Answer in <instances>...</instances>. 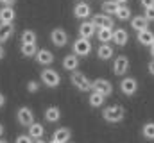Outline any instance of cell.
Returning <instances> with one entry per match:
<instances>
[{
    "label": "cell",
    "instance_id": "7a4b0ae2",
    "mask_svg": "<svg viewBox=\"0 0 154 143\" xmlns=\"http://www.w3.org/2000/svg\"><path fill=\"white\" fill-rule=\"evenodd\" d=\"M70 82L74 84V88H77L79 91H91V81L84 73H81V72H77V70L72 72Z\"/></svg>",
    "mask_w": 154,
    "mask_h": 143
},
{
    "label": "cell",
    "instance_id": "ee69618b",
    "mask_svg": "<svg viewBox=\"0 0 154 143\" xmlns=\"http://www.w3.org/2000/svg\"><path fill=\"white\" fill-rule=\"evenodd\" d=\"M50 143H57V141H54V140H52V141H50Z\"/></svg>",
    "mask_w": 154,
    "mask_h": 143
},
{
    "label": "cell",
    "instance_id": "4dcf8cb0",
    "mask_svg": "<svg viewBox=\"0 0 154 143\" xmlns=\"http://www.w3.org/2000/svg\"><path fill=\"white\" fill-rule=\"evenodd\" d=\"M38 90H39L38 81H29V82H27V91H29V93H36Z\"/></svg>",
    "mask_w": 154,
    "mask_h": 143
},
{
    "label": "cell",
    "instance_id": "836d02e7",
    "mask_svg": "<svg viewBox=\"0 0 154 143\" xmlns=\"http://www.w3.org/2000/svg\"><path fill=\"white\" fill-rule=\"evenodd\" d=\"M142 7L143 9H149V7H154V0H140Z\"/></svg>",
    "mask_w": 154,
    "mask_h": 143
},
{
    "label": "cell",
    "instance_id": "1f68e13d",
    "mask_svg": "<svg viewBox=\"0 0 154 143\" xmlns=\"http://www.w3.org/2000/svg\"><path fill=\"white\" fill-rule=\"evenodd\" d=\"M14 143H34V140H32L29 134H22V136H18V138L14 140Z\"/></svg>",
    "mask_w": 154,
    "mask_h": 143
},
{
    "label": "cell",
    "instance_id": "8fae6325",
    "mask_svg": "<svg viewBox=\"0 0 154 143\" xmlns=\"http://www.w3.org/2000/svg\"><path fill=\"white\" fill-rule=\"evenodd\" d=\"M52 140L57 141V143H70V140H72V131L68 127H59V129L54 131Z\"/></svg>",
    "mask_w": 154,
    "mask_h": 143
},
{
    "label": "cell",
    "instance_id": "8d00e7d4",
    "mask_svg": "<svg viewBox=\"0 0 154 143\" xmlns=\"http://www.w3.org/2000/svg\"><path fill=\"white\" fill-rule=\"evenodd\" d=\"M5 104V97H4V93H0V107H4Z\"/></svg>",
    "mask_w": 154,
    "mask_h": 143
},
{
    "label": "cell",
    "instance_id": "52a82bcc",
    "mask_svg": "<svg viewBox=\"0 0 154 143\" xmlns=\"http://www.w3.org/2000/svg\"><path fill=\"white\" fill-rule=\"evenodd\" d=\"M129 66H131L129 57L127 56H118L115 61H113V73L118 75V77H122V75H125L129 72Z\"/></svg>",
    "mask_w": 154,
    "mask_h": 143
},
{
    "label": "cell",
    "instance_id": "e0dca14e",
    "mask_svg": "<svg viewBox=\"0 0 154 143\" xmlns=\"http://www.w3.org/2000/svg\"><path fill=\"white\" fill-rule=\"evenodd\" d=\"M127 41H129V34H127V31L125 29H115L113 31V43L118 45V47H125L127 45Z\"/></svg>",
    "mask_w": 154,
    "mask_h": 143
},
{
    "label": "cell",
    "instance_id": "30bf717a",
    "mask_svg": "<svg viewBox=\"0 0 154 143\" xmlns=\"http://www.w3.org/2000/svg\"><path fill=\"white\" fill-rule=\"evenodd\" d=\"M91 22H93V25H95L97 29H100V27H111V29H113V23H115L113 18H111V14H106V13L93 14Z\"/></svg>",
    "mask_w": 154,
    "mask_h": 143
},
{
    "label": "cell",
    "instance_id": "5bb4252c",
    "mask_svg": "<svg viewBox=\"0 0 154 143\" xmlns=\"http://www.w3.org/2000/svg\"><path fill=\"white\" fill-rule=\"evenodd\" d=\"M36 61H38L41 66H50L54 63V54L47 48H39L38 54H36Z\"/></svg>",
    "mask_w": 154,
    "mask_h": 143
},
{
    "label": "cell",
    "instance_id": "44dd1931",
    "mask_svg": "<svg viewBox=\"0 0 154 143\" xmlns=\"http://www.w3.org/2000/svg\"><path fill=\"white\" fill-rule=\"evenodd\" d=\"M97 57L102 59V61L111 59V57H113V47H111L109 43H102V45H99V48H97Z\"/></svg>",
    "mask_w": 154,
    "mask_h": 143
},
{
    "label": "cell",
    "instance_id": "9c48e42d",
    "mask_svg": "<svg viewBox=\"0 0 154 143\" xmlns=\"http://www.w3.org/2000/svg\"><path fill=\"white\" fill-rule=\"evenodd\" d=\"M50 41H52V45H56V47H65V45L68 43V34L65 32V29L56 27V29L50 32Z\"/></svg>",
    "mask_w": 154,
    "mask_h": 143
},
{
    "label": "cell",
    "instance_id": "603a6c76",
    "mask_svg": "<svg viewBox=\"0 0 154 143\" xmlns=\"http://www.w3.org/2000/svg\"><path fill=\"white\" fill-rule=\"evenodd\" d=\"M29 136L32 138V140H39V138H43V134H45V129H43V125L39 123V122H34V123H31L29 127Z\"/></svg>",
    "mask_w": 154,
    "mask_h": 143
},
{
    "label": "cell",
    "instance_id": "ffe728a7",
    "mask_svg": "<svg viewBox=\"0 0 154 143\" xmlns=\"http://www.w3.org/2000/svg\"><path fill=\"white\" fill-rule=\"evenodd\" d=\"M59 118H61V109L57 106H50L45 109V120L48 123H56V122H59Z\"/></svg>",
    "mask_w": 154,
    "mask_h": 143
},
{
    "label": "cell",
    "instance_id": "4fadbf2b",
    "mask_svg": "<svg viewBox=\"0 0 154 143\" xmlns=\"http://www.w3.org/2000/svg\"><path fill=\"white\" fill-rule=\"evenodd\" d=\"M74 16L79 18V20H86L88 16H91V7H90V4L79 2L75 7H74Z\"/></svg>",
    "mask_w": 154,
    "mask_h": 143
},
{
    "label": "cell",
    "instance_id": "d6a6232c",
    "mask_svg": "<svg viewBox=\"0 0 154 143\" xmlns=\"http://www.w3.org/2000/svg\"><path fill=\"white\" fill-rule=\"evenodd\" d=\"M145 18L149 20V22H154V7H149V9H145Z\"/></svg>",
    "mask_w": 154,
    "mask_h": 143
},
{
    "label": "cell",
    "instance_id": "6da1fadb",
    "mask_svg": "<svg viewBox=\"0 0 154 143\" xmlns=\"http://www.w3.org/2000/svg\"><path fill=\"white\" fill-rule=\"evenodd\" d=\"M124 114H125V111H124V107L120 106V104H115V106H109V107L102 109V118L108 123H118V122H122Z\"/></svg>",
    "mask_w": 154,
    "mask_h": 143
},
{
    "label": "cell",
    "instance_id": "ba28073f",
    "mask_svg": "<svg viewBox=\"0 0 154 143\" xmlns=\"http://www.w3.org/2000/svg\"><path fill=\"white\" fill-rule=\"evenodd\" d=\"M91 90L102 93L104 97H109V95L113 93V84H111L108 79H95V81L91 82Z\"/></svg>",
    "mask_w": 154,
    "mask_h": 143
},
{
    "label": "cell",
    "instance_id": "3957f363",
    "mask_svg": "<svg viewBox=\"0 0 154 143\" xmlns=\"http://www.w3.org/2000/svg\"><path fill=\"white\" fill-rule=\"evenodd\" d=\"M41 82L47 86V88H57L61 84V75L52 68H45L41 72Z\"/></svg>",
    "mask_w": 154,
    "mask_h": 143
},
{
    "label": "cell",
    "instance_id": "d6986e66",
    "mask_svg": "<svg viewBox=\"0 0 154 143\" xmlns=\"http://www.w3.org/2000/svg\"><path fill=\"white\" fill-rule=\"evenodd\" d=\"M136 39H138L140 45H143V47H151V45L154 43V32L152 31H149V29H143V31L138 32Z\"/></svg>",
    "mask_w": 154,
    "mask_h": 143
},
{
    "label": "cell",
    "instance_id": "484cf974",
    "mask_svg": "<svg viewBox=\"0 0 154 143\" xmlns=\"http://www.w3.org/2000/svg\"><path fill=\"white\" fill-rule=\"evenodd\" d=\"M120 5L122 4H118L116 0H104L102 2V11L106 14H116V11L120 9Z\"/></svg>",
    "mask_w": 154,
    "mask_h": 143
},
{
    "label": "cell",
    "instance_id": "8992f818",
    "mask_svg": "<svg viewBox=\"0 0 154 143\" xmlns=\"http://www.w3.org/2000/svg\"><path fill=\"white\" fill-rule=\"evenodd\" d=\"M120 91L125 95V97H133L136 91H138V82L134 77H124L120 81Z\"/></svg>",
    "mask_w": 154,
    "mask_h": 143
},
{
    "label": "cell",
    "instance_id": "d4e9b609",
    "mask_svg": "<svg viewBox=\"0 0 154 143\" xmlns=\"http://www.w3.org/2000/svg\"><path fill=\"white\" fill-rule=\"evenodd\" d=\"M104 99H106V97H104L102 93H99V91L91 90L88 102H90V106H91V107H102V104H104Z\"/></svg>",
    "mask_w": 154,
    "mask_h": 143
},
{
    "label": "cell",
    "instance_id": "7c38bea8",
    "mask_svg": "<svg viewBox=\"0 0 154 143\" xmlns=\"http://www.w3.org/2000/svg\"><path fill=\"white\" fill-rule=\"evenodd\" d=\"M93 34H97V27L93 25V22H82L79 25V36L81 38H86V39H91Z\"/></svg>",
    "mask_w": 154,
    "mask_h": 143
},
{
    "label": "cell",
    "instance_id": "7402d4cb",
    "mask_svg": "<svg viewBox=\"0 0 154 143\" xmlns=\"http://www.w3.org/2000/svg\"><path fill=\"white\" fill-rule=\"evenodd\" d=\"M97 38L100 43H111L113 41V29L111 27H100L97 29Z\"/></svg>",
    "mask_w": 154,
    "mask_h": 143
},
{
    "label": "cell",
    "instance_id": "4316f807",
    "mask_svg": "<svg viewBox=\"0 0 154 143\" xmlns=\"http://www.w3.org/2000/svg\"><path fill=\"white\" fill-rule=\"evenodd\" d=\"M36 54H38V45L36 43H22V56L36 57Z\"/></svg>",
    "mask_w": 154,
    "mask_h": 143
},
{
    "label": "cell",
    "instance_id": "f6af8a7d",
    "mask_svg": "<svg viewBox=\"0 0 154 143\" xmlns=\"http://www.w3.org/2000/svg\"><path fill=\"white\" fill-rule=\"evenodd\" d=\"M102 2H104V0H102Z\"/></svg>",
    "mask_w": 154,
    "mask_h": 143
},
{
    "label": "cell",
    "instance_id": "83f0119b",
    "mask_svg": "<svg viewBox=\"0 0 154 143\" xmlns=\"http://www.w3.org/2000/svg\"><path fill=\"white\" fill-rule=\"evenodd\" d=\"M142 136L145 138V140H154V122H147V123H143V127H142Z\"/></svg>",
    "mask_w": 154,
    "mask_h": 143
},
{
    "label": "cell",
    "instance_id": "9a60e30c",
    "mask_svg": "<svg viewBox=\"0 0 154 143\" xmlns=\"http://www.w3.org/2000/svg\"><path fill=\"white\" fill-rule=\"evenodd\" d=\"M16 16V11L13 9V5H2L0 9V22L2 23H13Z\"/></svg>",
    "mask_w": 154,
    "mask_h": 143
},
{
    "label": "cell",
    "instance_id": "74e56055",
    "mask_svg": "<svg viewBox=\"0 0 154 143\" xmlns=\"http://www.w3.org/2000/svg\"><path fill=\"white\" fill-rule=\"evenodd\" d=\"M4 56H5V50H4V47H2V43H0V59H4Z\"/></svg>",
    "mask_w": 154,
    "mask_h": 143
},
{
    "label": "cell",
    "instance_id": "60d3db41",
    "mask_svg": "<svg viewBox=\"0 0 154 143\" xmlns=\"http://www.w3.org/2000/svg\"><path fill=\"white\" fill-rule=\"evenodd\" d=\"M34 143H45V141H43V138H39V140H34Z\"/></svg>",
    "mask_w": 154,
    "mask_h": 143
},
{
    "label": "cell",
    "instance_id": "ac0fdd59",
    "mask_svg": "<svg viewBox=\"0 0 154 143\" xmlns=\"http://www.w3.org/2000/svg\"><path fill=\"white\" fill-rule=\"evenodd\" d=\"M63 68L68 72H75L79 68V56L77 54H68L63 59Z\"/></svg>",
    "mask_w": 154,
    "mask_h": 143
},
{
    "label": "cell",
    "instance_id": "ab89813d",
    "mask_svg": "<svg viewBox=\"0 0 154 143\" xmlns=\"http://www.w3.org/2000/svg\"><path fill=\"white\" fill-rule=\"evenodd\" d=\"M149 48H151V56H152V57H154V43H152V45H151V47H149Z\"/></svg>",
    "mask_w": 154,
    "mask_h": 143
},
{
    "label": "cell",
    "instance_id": "f546056e",
    "mask_svg": "<svg viewBox=\"0 0 154 143\" xmlns=\"http://www.w3.org/2000/svg\"><path fill=\"white\" fill-rule=\"evenodd\" d=\"M38 41V36L34 31H31V29H25L23 32H22V43H36Z\"/></svg>",
    "mask_w": 154,
    "mask_h": 143
},
{
    "label": "cell",
    "instance_id": "5b68a950",
    "mask_svg": "<svg viewBox=\"0 0 154 143\" xmlns=\"http://www.w3.org/2000/svg\"><path fill=\"white\" fill-rule=\"evenodd\" d=\"M16 120H18V123L22 127H29L31 123H34V113H32V109L27 106L20 107L18 113H16Z\"/></svg>",
    "mask_w": 154,
    "mask_h": 143
},
{
    "label": "cell",
    "instance_id": "7bdbcfd3",
    "mask_svg": "<svg viewBox=\"0 0 154 143\" xmlns=\"http://www.w3.org/2000/svg\"><path fill=\"white\" fill-rule=\"evenodd\" d=\"M0 143H9V141H7V140H2V138H0Z\"/></svg>",
    "mask_w": 154,
    "mask_h": 143
},
{
    "label": "cell",
    "instance_id": "2e32d148",
    "mask_svg": "<svg viewBox=\"0 0 154 143\" xmlns=\"http://www.w3.org/2000/svg\"><path fill=\"white\" fill-rule=\"evenodd\" d=\"M131 27L134 31H143V29H149V20L145 18V14H136L131 18Z\"/></svg>",
    "mask_w": 154,
    "mask_h": 143
},
{
    "label": "cell",
    "instance_id": "b9f144b4",
    "mask_svg": "<svg viewBox=\"0 0 154 143\" xmlns=\"http://www.w3.org/2000/svg\"><path fill=\"white\" fill-rule=\"evenodd\" d=\"M118 4H125V2H129V0H116Z\"/></svg>",
    "mask_w": 154,
    "mask_h": 143
},
{
    "label": "cell",
    "instance_id": "f1b7e54d",
    "mask_svg": "<svg viewBox=\"0 0 154 143\" xmlns=\"http://www.w3.org/2000/svg\"><path fill=\"white\" fill-rule=\"evenodd\" d=\"M118 20H122V22H125V20H131V16H133V13H131V9L127 7V5H120V9L116 11V14H115Z\"/></svg>",
    "mask_w": 154,
    "mask_h": 143
},
{
    "label": "cell",
    "instance_id": "f35d334b",
    "mask_svg": "<svg viewBox=\"0 0 154 143\" xmlns=\"http://www.w3.org/2000/svg\"><path fill=\"white\" fill-rule=\"evenodd\" d=\"M2 136H4V125L0 123V138H2Z\"/></svg>",
    "mask_w": 154,
    "mask_h": 143
},
{
    "label": "cell",
    "instance_id": "cb8c5ba5",
    "mask_svg": "<svg viewBox=\"0 0 154 143\" xmlns=\"http://www.w3.org/2000/svg\"><path fill=\"white\" fill-rule=\"evenodd\" d=\"M14 32V23H2L0 22V43L7 41Z\"/></svg>",
    "mask_w": 154,
    "mask_h": 143
},
{
    "label": "cell",
    "instance_id": "277c9868",
    "mask_svg": "<svg viewBox=\"0 0 154 143\" xmlns=\"http://www.w3.org/2000/svg\"><path fill=\"white\" fill-rule=\"evenodd\" d=\"M72 48H74V54H77L79 57H86V56H90V52H91V43H90V39L79 36L75 41H74Z\"/></svg>",
    "mask_w": 154,
    "mask_h": 143
},
{
    "label": "cell",
    "instance_id": "d590c367",
    "mask_svg": "<svg viewBox=\"0 0 154 143\" xmlns=\"http://www.w3.org/2000/svg\"><path fill=\"white\" fill-rule=\"evenodd\" d=\"M147 68H149V73H151V75H154V59L149 63V66H147Z\"/></svg>",
    "mask_w": 154,
    "mask_h": 143
},
{
    "label": "cell",
    "instance_id": "e575fe53",
    "mask_svg": "<svg viewBox=\"0 0 154 143\" xmlns=\"http://www.w3.org/2000/svg\"><path fill=\"white\" fill-rule=\"evenodd\" d=\"M14 2H16V0H0L2 5H14Z\"/></svg>",
    "mask_w": 154,
    "mask_h": 143
}]
</instances>
